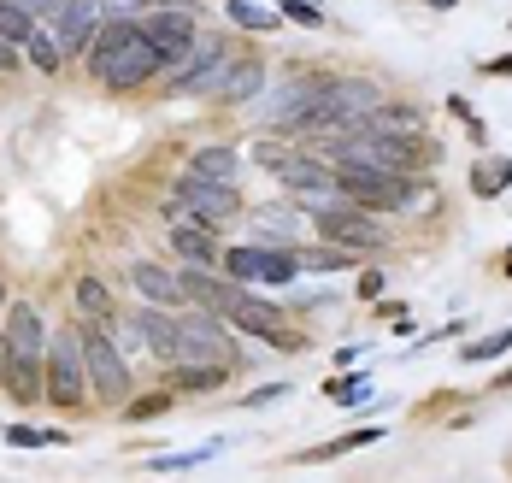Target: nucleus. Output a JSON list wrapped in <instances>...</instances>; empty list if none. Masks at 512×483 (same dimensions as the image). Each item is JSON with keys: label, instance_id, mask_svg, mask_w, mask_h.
Wrapping results in <instances>:
<instances>
[{"label": "nucleus", "instance_id": "f03ea898", "mask_svg": "<svg viewBox=\"0 0 512 483\" xmlns=\"http://www.w3.org/2000/svg\"><path fill=\"white\" fill-rule=\"evenodd\" d=\"M89 71L106 89H136L165 71V54L142 36V18H106L101 36L89 42Z\"/></svg>", "mask_w": 512, "mask_h": 483}, {"label": "nucleus", "instance_id": "c756f323", "mask_svg": "<svg viewBox=\"0 0 512 483\" xmlns=\"http://www.w3.org/2000/svg\"><path fill=\"white\" fill-rule=\"evenodd\" d=\"M507 348H512V324H507V330H489L483 342H471V348H465V360H471V366H483V360H501Z\"/></svg>", "mask_w": 512, "mask_h": 483}, {"label": "nucleus", "instance_id": "39448f33", "mask_svg": "<svg viewBox=\"0 0 512 483\" xmlns=\"http://www.w3.org/2000/svg\"><path fill=\"white\" fill-rule=\"evenodd\" d=\"M89 395V354H83V324H65L48 336V401L53 407H83Z\"/></svg>", "mask_w": 512, "mask_h": 483}, {"label": "nucleus", "instance_id": "1a4fd4ad", "mask_svg": "<svg viewBox=\"0 0 512 483\" xmlns=\"http://www.w3.org/2000/svg\"><path fill=\"white\" fill-rule=\"evenodd\" d=\"M312 230H318L324 242H336V248H354V254H365V248H383V242H389V230H383V224H371V213H365V207H354V201H330V207H318Z\"/></svg>", "mask_w": 512, "mask_h": 483}, {"label": "nucleus", "instance_id": "bb28decb", "mask_svg": "<svg viewBox=\"0 0 512 483\" xmlns=\"http://www.w3.org/2000/svg\"><path fill=\"white\" fill-rule=\"evenodd\" d=\"M254 242H271V248H295V218L289 213H265L254 224Z\"/></svg>", "mask_w": 512, "mask_h": 483}, {"label": "nucleus", "instance_id": "7ed1b4c3", "mask_svg": "<svg viewBox=\"0 0 512 483\" xmlns=\"http://www.w3.org/2000/svg\"><path fill=\"white\" fill-rule=\"evenodd\" d=\"M230 42L224 36H212V30H201L183 54L165 65V77H171V89H183V95H218L224 83H230Z\"/></svg>", "mask_w": 512, "mask_h": 483}, {"label": "nucleus", "instance_id": "cd10ccee", "mask_svg": "<svg viewBox=\"0 0 512 483\" xmlns=\"http://www.w3.org/2000/svg\"><path fill=\"white\" fill-rule=\"evenodd\" d=\"M0 442H12V448H59L65 436H59V430H36V425H6Z\"/></svg>", "mask_w": 512, "mask_h": 483}, {"label": "nucleus", "instance_id": "ddd939ff", "mask_svg": "<svg viewBox=\"0 0 512 483\" xmlns=\"http://www.w3.org/2000/svg\"><path fill=\"white\" fill-rule=\"evenodd\" d=\"M218 224H206V218H195L189 207H177L171 201V248H177V260L183 266H201L212 271L218 260H224V248H218V236H212Z\"/></svg>", "mask_w": 512, "mask_h": 483}, {"label": "nucleus", "instance_id": "37998d69", "mask_svg": "<svg viewBox=\"0 0 512 483\" xmlns=\"http://www.w3.org/2000/svg\"><path fill=\"white\" fill-rule=\"evenodd\" d=\"M507 277H512V248H507Z\"/></svg>", "mask_w": 512, "mask_h": 483}, {"label": "nucleus", "instance_id": "6ab92c4d", "mask_svg": "<svg viewBox=\"0 0 512 483\" xmlns=\"http://www.w3.org/2000/svg\"><path fill=\"white\" fill-rule=\"evenodd\" d=\"M189 171H201V177H218V183H236V171H242V154H236L230 142H212V148H201V154L189 160Z\"/></svg>", "mask_w": 512, "mask_h": 483}, {"label": "nucleus", "instance_id": "7c9ffc66", "mask_svg": "<svg viewBox=\"0 0 512 483\" xmlns=\"http://www.w3.org/2000/svg\"><path fill=\"white\" fill-rule=\"evenodd\" d=\"M212 460V448H189V454H159L148 472H195V466H206Z\"/></svg>", "mask_w": 512, "mask_h": 483}, {"label": "nucleus", "instance_id": "f8f14e48", "mask_svg": "<svg viewBox=\"0 0 512 483\" xmlns=\"http://www.w3.org/2000/svg\"><path fill=\"white\" fill-rule=\"evenodd\" d=\"M324 83H330V77H312V71L289 77V83H283V89L265 101V118H271V130H289V136H301V124H307V112L318 107Z\"/></svg>", "mask_w": 512, "mask_h": 483}, {"label": "nucleus", "instance_id": "9d476101", "mask_svg": "<svg viewBox=\"0 0 512 483\" xmlns=\"http://www.w3.org/2000/svg\"><path fill=\"white\" fill-rule=\"evenodd\" d=\"M171 201H177V207H189L195 218H206V224H224V218L242 213L236 183H218V177H201V171H183V177L171 183Z\"/></svg>", "mask_w": 512, "mask_h": 483}, {"label": "nucleus", "instance_id": "f257e3e1", "mask_svg": "<svg viewBox=\"0 0 512 483\" xmlns=\"http://www.w3.org/2000/svg\"><path fill=\"white\" fill-rule=\"evenodd\" d=\"M0 383L18 407H36L48 395V324L36 301H12L0 324Z\"/></svg>", "mask_w": 512, "mask_h": 483}, {"label": "nucleus", "instance_id": "2eb2a0df", "mask_svg": "<svg viewBox=\"0 0 512 483\" xmlns=\"http://www.w3.org/2000/svg\"><path fill=\"white\" fill-rule=\"evenodd\" d=\"M136 324H142V336H148V348L159 360L177 366V313H165L159 301H148V307H136Z\"/></svg>", "mask_w": 512, "mask_h": 483}, {"label": "nucleus", "instance_id": "6e6552de", "mask_svg": "<svg viewBox=\"0 0 512 483\" xmlns=\"http://www.w3.org/2000/svg\"><path fill=\"white\" fill-rule=\"evenodd\" d=\"M83 354H89V389L118 407L130 395V354L112 342L106 324H83Z\"/></svg>", "mask_w": 512, "mask_h": 483}, {"label": "nucleus", "instance_id": "4be33fe9", "mask_svg": "<svg viewBox=\"0 0 512 483\" xmlns=\"http://www.w3.org/2000/svg\"><path fill=\"white\" fill-rule=\"evenodd\" d=\"M36 24H42V18H36L24 0H0V36H6V42H18V48H24Z\"/></svg>", "mask_w": 512, "mask_h": 483}, {"label": "nucleus", "instance_id": "20e7f679", "mask_svg": "<svg viewBox=\"0 0 512 483\" xmlns=\"http://www.w3.org/2000/svg\"><path fill=\"white\" fill-rule=\"evenodd\" d=\"M177 366H224V372H236L242 366V348H236L230 324L201 313V307L183 313L177 319Z\"/></svg>", "mask_w": 512, "mask_h": 483}, {"label": "nucleus", "instance_id": "aec40b11", "mask_svg": "<svg viewBox=\"0 0 512 483\" xmlns=\"http://www.w3.org/2000/svg\"><path fill=\"white\" fill-rule=\"evenodd\" d=\"M507 189H512V154L483 160L471 171V195H477V201H495V195H507Z\"/></svg>", "mask_w": 512, "mask_h": 483}, {"label": "nucleus", "instance_id": "4468645a", "mask_svg": "<svg viewBox=\"0 0 512 483\" xmlns=\"http://www.w3.org/2000/svg\"><path fill=\"white\" fill-rule=\"evenodd\" d=\"M101 24H106L101 0H65V6H59V12L48 18V30L59 36L65 59H71V54H89V42L101 36Z\"/></svg>", "mask_w": 512, "mask_h": 483}, {"label": "nucleus", "instance_id": "393cba45", "mask_svg": "<svg viewBox=\"0 0 512 483\" xmlns=\"http://www.w3.org/2000/svg\"><path fill=\"white\" fill-rule=\"evenodd\" d=\"M383 430L377 425H359V430H348V436H336V442H324V448H312V454H301V460H336V454H354V448H371Z\"/></svg>", "mask_w": 512, "mask_h": 483}, {"label": "nucleus", "instance_id": "ea45409f", "mask_svg": "<svg viewBox=\"0 0 512 483\" xmlns=\"http://www.w3.org/2000/svg\"><path fill=\"white\" fill-rule=\"evenodd\" d=\"M483 71H489V77H512V54H501V59H489V65H483Z\"/></svg>", "mask_w": 512, "mask_h": 483}, {"label": "nucleus", "instance_id": "423d86ee", "mask_svg": "<svg viewBox=\"0 0 512 483\" xmlns=\"http://www.w3.org/2000/svg\"><path fill=\"white\" fill-rule=\"evenodd\" d=\"M336 189H342V201H354L365 213H401L412 201V177L377 171V165H336Z\"/></svg>", "mask_w": 512, "mask_h": 483}, {"label": "nucleus", "instance_id": "a19ab883", "mask_svg": "<svg viewBox=\"0 0 512 483\" xmlns=\"http://www.w3.org/2000/svg\"><path fill=\"white\" fill-rule=\"evenodd\" d=\"M424 6H436V12H454V6H460V0H424Z\"/></svg>", "mask_w": 512, "mask_h": 483}, {"label": "nucleus", "instance_id": "c85d7f7f", "mask_svg": "<svg viewBox=\"0 0 512 483\" xmlns=\"http://www.w3.org/2000/svg\"><path fill=\"white\" fill-rule=\"evenodd\" d=\"M171 377H177V389H218L224 383V366H171Z\"/></svg>", "mask_w": 512, "mask_h": 483}, {"label": "nucleus", "instance_id": "c9c22d12", "mask_svg": "<svg viewBox=\"0 0 512 483\" xmlns=\"http://www.w3.org/2000/svg\"><path fill=\"white\" fill-rule=\"evenodd\" d=\"M283 395H289V383H265V389H254V395H248V407H265V401H283Z\"/></svg>", "mask_w": 512, "mask_h": 483}, {"label": "nucleus", "instance_id": "412c9836", "mask_svg": "<svg viewBox=\"0 0 512 483\" xmlns=\"http://www.w3.org/2000/svg\"><path fill=\"white\" fill-rule=\"evenodd\" d=\"M24 59H30L36 71H59V65H65V48H59V36H53L48 24H36L30 42H24Z\"/></svg>", "mask_w": 512, "mask_h": 483}, {"label": "nucleus", "instance_id": "4c0bfd02", "mask_svg": "<svg viewBox=\"0 0 512 483\" xmlns=\"http://www.w3.org/2000/svg\"><path fill=\"white\" fill-rule=\"evenodd\" d=\"M18 54H24V48H18V42H6V36H0V77H6V71H18Z\"/></svg>", "mask_w": 512, "mask_h": 483}, {"label": "nucleus", "instance_id": "f3484780", "mask_svg": "<svg viewBox=\"0 0 512 483\" xmlns=\"http://www.w3.org/2000/svg\"><path fill=\"white\" fill-rule=\"evenodd\" d=\"M218 95H224L230 107H248V101H259V95H265V65H259V59H236V65H230V83H224Z\"/></svg>", "mask_w": 512, "mask_h": 483}, {"label": "nucleus", "instance_id": "58836bf2", "mask_svg": "<svg viewBox=\"0 0 512 483\" xmlns=\"http://www.w3.org/2000/svg\"><path fill=\"white\" fill-rule=\"evenodd\" d=\"M24 6H30V12H36L42 24H48V18H53V12H59V6H65V0H24Z\"/></svg>", "mask_w": 512, "mask_h": 483}, {"label": "nucleus", "instance_id": "72a5a7b5", "mask_svg": "<svg viewBox=\"0 0 512 483\" xmlns=\"http://www.w3.org/2000/svg\"><path fill=\"white\" fill-rule=\"evenodd\" d=\"M283 18H295V24H307V30H324V12H318L312 0H289V6H283Z\"/></svg>", "mask_w": 512, "mask_h": 483}, {"label": "nucleus", "instance_id": "e433bc0d", "mask_svg": "<svg viewBox=\"0 0 512 483\" xmlns=\"http://www.w3.org/2000/svg\"><path fill=\"white\" fill-rule=\"evenodd\" d=\"M359 295L377 301V295H383V271H359Z\"/></svg>", "mask_w": 512, "mask_h": 483}, {"label": "nucleus", "instance_id": "473e14b6", "mask_svg": "<svg viewBox=\"0 0 512 483\" xmlns=\"http://www.w3.org/2000/svg\"><path fill=\"white\" fill-rule=\"evenodd\" d=\"M159 0H101V12L106 18H148Z\"/></svg>", "mask_w": 512, "mask_h": 483}, {"label": "nucleus", "instance_id": "79ce46f5", "mask_svg": "<svg viewBox=\"0 0 512 483\" xmlns=\"http://www.w3.org/2000/svg\"><path fill=\"white\" fill-rule=\"evenodd\" d=\"M6 307H12V301H6V283H0V324H6Z\"/></svg>", "mask_w": 512, "mask_h": 483}, {"label": "nucleus", "instance_id": "9b49d317", "mask_svg": "<svg viewBox=\"0 0 512 483\" xmlns=\"http://www.w3.org/2000/svg\"><path fill=\"white\" fill-rule=\"evenodd\" d=\"M142 36H148V42H154L159 54H165V65H171V59L183 54V48H189L195 36H201V18H195V6H177V0H159L154 12L142 18Z\"/></svg>", "mask_w": 512, "mask_h": 483}, {"label": "nucleus", "instance_id": "dca6fc26", "mask_svg": "<svg viewBox=\"0 0 512 483\" xmlns=\"http://www.w3.org/2000/svg\"><path fill=\"white\" fill-rule=\"evenodd\" d=\"M130 289H142L159 307H177V301H183V277H171V271L154 266V260H136V266H130Z\"/></svg>", "mask_w": 512, "mask_h": 483}, {"label": "nucleus", "instance_id": "0eeeda50", "mask_svg": "<svg viewBox=\"0 0 512 483\" xmlns=\"http://www.w3.org/2000/svg\"><path fill=\"white\" fill-rule=\"evenodd\" d=\"M224 277H236V283H295L301 277V248H271V242H236V248H224V260H218Z\"/></svg>", "mask_w": 512, "mask_h": 483}, {"label": "nucleus", "instance_id": "5701e85b", "mask_svg": "<svg viewBox=\"0 0 512 483\" xmlns=\"http://www.w3.org/2000/svg\"><path fill=\"white\" fill-rule=\"evenodd\" d=\"M224 12H230L236 30H283V12H265V6H254V0H230Z\"/></svg>", "mask_w": 512, "mask_h": 483}, {"label": "nucleus", "instance_id": "a878e982", "mask_svg": "<svg viewBox=\"0 0 512 483\" xmlns=\"http://www.w3.org/2000/svg\"><path fill=\"white\" fill-rule=\"evenodd\" d=\"M365 124H371V130H395V136H418V130H424V118L412 107H377Z\"/></svg>", "mask_w": 512, "mask_h": 483}, {"label": "nucleus", "instance_id": "f704fd0d", "mask_svg": "<svg viewBox=\"0 0 512 483\" xmlns=\"http://www.w3.org/2000/svg\"><path fill=\"white\" fill-rule=\"evenodd\" d=\"M165 407H171L165 395H136V401H130V419H159Z\"/></svg>", "mask_w": 512, "mask_h": 483}, {"label": "nucleus", "instance_id": "2f4dec72", "mask_svg": "<svg viewBox=\"0 0 512 483\" xmlns=\"http://www.w3.org/2000/svg\"><path fill=\"white\" fill-rule=\"evenodd\" d=\"M330 401H342V407L371 401V377H342V383H330Z\"/></svg>", "mask_w": 512, "mask_h": 483}, {"label": "nucleus", "instance_id": "b1692460", "mask_svg": "<svg viewBox=\"0 0 512 483\" xmlns=\"http://www.w3.org/2000/svg\"><path fill=\"white\" fill-rule=\"evenodd\" d=\"M342 266H354V248H336L324 236H318V248H301V271H342Z\"/></svg>", "mask_w": 512, "mask_h": 483}, {"label": "nucleus", "instance_id": "a211bd4d", "mask_svg": "<svg viewBox=\"0 0 512 483\" xmlns=\"http://www.w3.org/2000/svg\"><path fill=\"white\" fill-rule=\"evenodd\" d=\"M77 313H83V324H112L118 313H112V289H106L101 277H77Z\"/></svg>", "mask_w": 512, "mask_h": 483}]
</instances>
